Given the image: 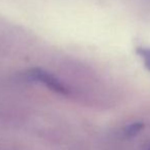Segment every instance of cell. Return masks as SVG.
Here are the masks:
<instances>
[{
	"mask_svg": "<svg viewBox=\"0 0 150 150\" xmlns=\"http://www.w3.org/2000/svg\"><path fill=\"white\" fill-rule=\"evenodd\" d=\"M28 76H29L31 79L37 80V81L43 83L45 86H47L48 88H50L54 92L58 93L61 95H69V90L67 88L66 86L62 83L60 80L57 77H54V75L50 74V73L46 72V71L42 70L39 68H34L31 70L28 71Z\"/></svg>",
	"mask_w": 150,
	"mask_h": 150,
	"instance_id": "cell-1",
	"label": "cell"
},
{
	"mask_svg": "<svg viewBox=\"0 0 150 150\" xmlns=\"http://www.w3.org/2000/svg\"><path fill=\"white\" fill-rule=\"evenodd\" d=\"M137 54L141 57L146 68L150 71V47H138Z\"/></svg>",
	"mask_w": 150,
	"mask_h": 150,
	"instance_id": "cell-2",
	"label": "cell"
},
{
	"mask_svg": "<svg viewBox=\"0 0 150 150\" xmlns=\"http://www.w3.org/2000/svg\"><path fill=\"white\" fill-rule=\"evenodd\" d=\"M143 123L141 122H135L133 125H129V127L125 129V134H127L129 137H133V136H136L142 129H143Z\"/></svg>",
	"mask_w": 150,
	"mask_h": 150,
	"instance_id": "cell-3",
	"label": "cell"
}]
</instances>
